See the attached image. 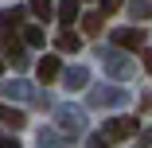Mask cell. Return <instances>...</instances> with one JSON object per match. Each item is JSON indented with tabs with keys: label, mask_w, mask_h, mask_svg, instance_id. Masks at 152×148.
<instances>
[{
	"label": "cell",
	"mask_w": 152,
	"mask_h": 148,
	"mask_svg": "<svg viewBox=\"0 0 152 148\" xmlns=\"http://www.w3.org/2000/svg\"><path fill=\"white\" fill-rule=\"evenodd\" d=\"M82 12H78V0H63V4H58V20L63 23H74Z\"/></svg>",
	"instance_id": "cell-6"
},
{
	"label": "cell",
	"mask_w": 152,
	"mask_h": 148,
	"mask_svg": "<svg viewBox=\"0 0 152 148\" xmlns=\"http://www.w3.org/2000/svg\"><path fill=\"white\" fill-rule=\"evenodd\" d=\"M148 12H152L148 0H137V4H133V16H148Z\"/></svg>",
	"instance_id": "cell-11"
},
{
	"label": "cell",
	"mask_w": 152,
	"mask_h": 148,
	"mask_svg": "<svg viewBox=\"0 0 152 148\" xmlns=\"http://www.w3.org/2000/svg\"><path fill=\"white\" fill-rule=\"evenodd\" d=\"M51 8H55L51 0H31V12H35L39 20H47V16H51Z\"/></svg>",
	"instance_id": "cell-10"
},
{
	"label": "cell",
	"mask_w": 152,
	"mask_h": 148,
	"mask_svg": "<svg viewBox=\"0 0 152 148\" xmlns=\"http://www.w3.org/2000/svg\"><path fill=\"white\" fill-rule=\"evenodd\" d=\"M35 74H39L43 82H55L58 74H63V63H58V55H43V58H39V66H35Z\"/></svg>",
	"instance_id": "cell-3"
},
{
	"label": "cell",
	"mask_w": 152,
	"mask_h": 148,
	"mask_svg": "<svg viewBox=\"0 0 152 148\" xmlns=\"http://www.w3.org/2000/svg\"><path fill=\"white\" fill-rule=\"evenodd\" d=\"M78 20H82V31H86V35H98V31H102V16H98V12H94V16H78Z\"/></svg>",
	"instance_id": "cell-9"
},
{
	"label": "cell",
	"mask_w": 152,
	"mask_h": 148,
	"mask_svg": "<svg viewBox=\"0 0 152 148\" xmlns=\"http://www.w3.org/2000/svg\"><path fill=\"white\" fill-rule=\"evenodd\" d=\"M137 117H113V121L105 125V136H113V140H129V136H137Z\"/></svg>",
	"instance_id": "cell-2"
},
{
	"label": "cell",
	"mask_w": 152,
	"mask_h": 148,
	"mask_svg": "<svg viewBox=\"0 0 152 148\" xmlns=\"http://www.w3.org/2000/svg\"><path fill=\"white\" fill-rule=\"evenodd\" d=\"M113 43H117V47L137 51V47L148 43V35H144V27H117V31H113Z\"/></svg>",
	"instance_id": "cell-1"
},
{
	"label": "cell",
	"mask_w": 152,
	"mask_h": 148,
	"mask_svg": "<svg viewBox=\"0 0 152 148\" xmlns=\"http://www.w3.org/2000/svg\"><path fill=\"white\" fill-rule=\"evenodd\" d=\"M0 74H4V58H0Z\"/></svg>",
	"instance_id": "cell-15"
},
{
	"label": "cell",
	"mask_w": 152,
	"mask_h": 148,
	"mask_svg": "<svg viewBox=\"0 0 152 148\" xmlns=\"http://www.w3.org/2000/svg\"><path fill=\"white\" fill-rule=\"evenodd\" d=\"M20 20H23V8H8V12H0V27H4V31L20 27Z\"/></svg>",
	"instance_id": "cell-7"
},
{
	"label": "cell",
	"mask_w": 152,
	"mask_h": 148,
	"mask_svg": "<svg viewBox=\"0 0 152 148\" xmlns=\"http://www.w3.org/2000/svg\"><path fill=\"white\" fill-rule=\"evenodd\" d=\"M55 43H58V51H78V47H82V39H78V31H63V35H58Z\"/></svg>",
	"instance_id": "cell-8"
},
{
	"label": "cell",
	"mask_w": 152,
	"mask_h": 148,
	"mask_svg": "<svg viewBox=\"0 0 152 148\" xmlns=\"http://www.w3.org/2000/svg\"><path fill=\"white\" fill-rule=\"evenodd\" d=\"M0 125H12V129H23V113L12 109V105H0Z\"/></svg>",
	"instance_id": "cell-5"
},
{
	"label": "cell",
	"mask_w": 152,
	"mask_h": 148,
	"mask_svg": "<svg viewBox=\"0 0 152 148\" xmlns=\"http://www.w3.org/2000/svg\"><path fill=\"white\" fill-rule=\"evenodd\" d=\"M0 148H16V144H12V140H0Z\"/></svg>",
	"instance_id": "cell-14"
},
{
	"label": "cell",
	"mask_w": 152,
	"mask_h": 148,
	"mask_svg": "<svg viewBox=\"0 0 152 148\" xmlns=\"http://www.w3.org/2000/svg\"><path fill=\"white\" fill-rule=\"evenodd\" d=\"M121 4H125V0H102V8H105V12H117Z\"/></svg>",
	"instance_id": "cell-12"
},
{
	"label": "cell",
	"mask_w": 152,
	"mask_h": 148,
	"mask_svg": "<svg viewBox=\"0 0 152 148\" xmlns=\"http://www.w3.org/2000/svg\"><path fill=\"white\" fill-rule=\"evenodd\" d=\"M144 70L152 74V51H144Z\"/></svg>",
	"instance_id": "cell-13"
},
{
	"label": "cell",
	"mask_w": 152,
	"mask_h": 148,
	"mask_svg": "<svg viewBox=\"0 0 152 148\" xmlns=\"http://www.w3.org/2000/svg\"><path fill=\"white\" fill-rule=\"evenodd\" d=\"M23 43H27V47H43V43H47L43 27H39V23H27V27H23Z\"/></svg>",
	"instance_id": "cell-4"
}]
</instances>
